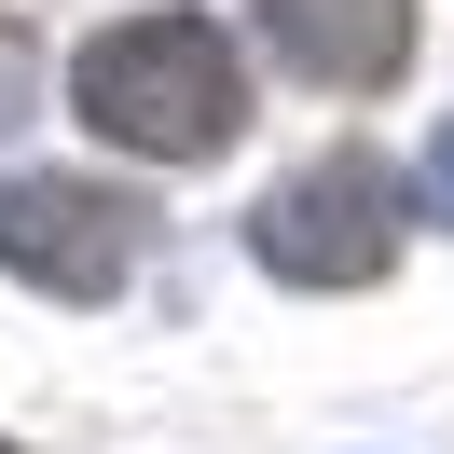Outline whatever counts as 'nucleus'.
<instances>
[{"mask_svg":"<svg viewBox=\"0 0 454 454\" xmlns=\"http://www.w3.org/2000/svg\"><path fill=\"white\" fill-rule=\"evenodd\" d=\"M399 221H413V193H399L386 152H317L303 179H276L248 221V248L276 262L289 289H372L399 262Z\"/></svg>","mask_w":454,"mask_h":454,"instance_id":"obj_2","label":"nucleus"},{"mask_svg":"<svg viewBox=\"0 0 454 454\" xmlns=\"http://www.w3.org/2000/svg\"><path fill=\"white\" fill-rule=\"evenodd\" d=\"M0 276L56 289V303H111L138 276V193L97 179H0Z\"/></svg>","mask_w":454,"mask_h":454,"instance_id":"obj_3","label":"nucleus"},{"mask_svg":"<svg viewBox=\"0 0 454 454\" xmlns=\"http://www.w3.org/2000/svg\"><path fill=\"white\" fill-rule=\"evenodd\" d=\"M0 124H28V28L0 14Z\"/></svg>","mask_w":454,"mask_h":454,"instance_id":"obj_5","label":"nucleus"},{"mask_svg":"<svg viewBox=\"0 0 454 454\" xmlns=\"http://www.w3.org/2000/svg\"><path fill=\"white\" fill-rule=\"evenodd\" d=\"M413 193H427V221H454V124L427 138V166H413Z\"/></svg>","mask_w":454,"mask_h":454,"instance_id":"obj_6","label":"nucleus"},{"mask_svg":"<svg viewBox=\"0 0 454 454\" xmlns=\"http://www.w3.org/2000/svg\"><path fill=\"white\" fill-rule=\"evenodd\" d=\"M262 42H276L303 83L331 97H386L399 69H413V0H248Z\"/></svg>","mask_w":454,"mask_h":454,"instance_id":"obj_4","label":"nucleus"},{"mask_svg":"<svg viewBox=\"0 0 454 454\" xmlns=\"http://www.w3.org/2000/svg\"><path fill=\"white\" fill-rule=\"evenodd\" d=\"M69 97L138 166H221L248 138V69H234V42L207 14H124V28H97L69 56Z\"/></svg>","mask_w":454,"mask_h":454,"instance_id":"obj_1","label":"nucleus"}]
</instances>
